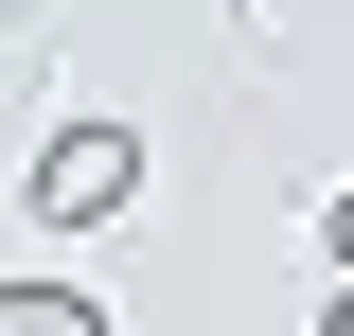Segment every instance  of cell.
I'll return each instance as SVG.
<instances>
[{
    "mask_svg": "<svg viewBox=\"0 0 354 336\" xmlns=\"http://www.w3.org/2000/svg\"><path fill=\"white\" fill-rule=\"evenodd\" d=\"M0 336H106V319H88L71 283H18V301H0Z\"/></svg>",
    "mask_w": 354,
    "mask_h": 336,
    "instance_id": "obj_2",
    "label": "cell"
},
{
    "mask_svg": "<svg viewBox=\"0 0 354 336\" xmlns=\"http://www.w3.org/2000/svg\"><path fill=\"white\" fill-rule=\"evenodd\" d=\"M319 336H354V283H337V301H319Z\"/></svg>",
    "mask_w": 354,
    "mask_h": 336,
    "instance_id": "obj_3",
    "label": "cell"
},
{
    "mask_svg": "<svg viewBox=\"0 0 354 336\" xmlns=\"http://www.w3.org/2000/svg\"><path fill=\"white\" fill-rule=\"evenodd\" d=\"M124 195H142V142L124 124H53L36 142V212H53V230H106Z\"/></svg>",
    "mask_w": 354,
    "mask_h": 336,
    "instance_id": "obj_1",
    "label": "cell"
},
{
    "mask_svg": "<svg viewBox=\"0 0 354 336\" xmlns=\"http://www.w3.org/2000/svg\"><path fill=\"white\" fill-rule=\"evenodd\" d=\"M337 265H354V195H337Z\"/></svg>",
    "mask_w": 354,
    "mask_h": 336,
    "instance_id": "obj_4",
    "label": "cell"
}]
</instances>
